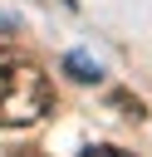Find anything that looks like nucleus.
I'll list each match as a JSON object with an SVG mask.
<instances>
[{
	"instance_id": "f257e3e1",
	"label": "nucleus",
	"mask_w": 152,
	"mask_h": 157,
	"mask_svg": "<svg viewBox=\"0 0 152 157\" xmlns=\"http://www.w3.org/2000/svg\"><path fill=\"white\" fill-rule=\"evenodd\" d=\"M54 108V88L39 64H29L15 49H0V128L39 123Z\"/></svg>"
},
{
	"instance_id": "f03ea898",
	"label": "nucleus",
	"mask_w": 152,
	"mask_h": 157,
	"mask_svg": "<svg viewBox=\"0 0 152 157\" xmlns=\"http://www.w3.org/2000/svg\"><path fill=\"white\" fill-rule=\"evenodd\" d=\"M64 74L78 78V83H98V78H103V69H98V59H93L88 49H69V54H64Z\"/></svg>"
},
{
	"instance_id": "7ed1b4c3",
	"label": "nucleus",
	"mask_w": 152,
	"mask_h": 157,
	"mask_svg": "<svg viewBox=\"0 0 152 157\" xmlns=\"http://www.w3.org/2000/svg\"><path fill=\"white\" fill-rule=\"evenodd\" d=\"M113 108H123V118H132V123H137V118H147V103H142V98H132V93H123V88L113 93Z\"/></svg>"
},
{
	"instance_id": "20e7f679",
	"label": "nucleus",
	"mask_w": 152,
	"mask_h": 157,
	"mask_svg": "<svg viewBox=\"0 0 152 157\" xmlns=\"http://www.w3.org/2000/svg\"><path fill=\"white\" fill-rule=\"evenodd\" d=\"M78 157H132V152H123V147H113V142H98V147H83Z\"/></svg>"
},
{
	"instance_id": "39448f33",
	"label": "nucleus",
	"mask_w": 152,
	"mask_h": 157,
	"mask_svg": "<svg viewBox=\"0 0 152 157\" xmlns=\"http://www.w3.org/2000/svg\"><path fill=\"white\" fill-rule=\"evenodd\" d=\"M5 157H44L39 147H15V152H5Z\"/></svg>"
},
{
	"instance_id": "423d86ee",
	"label": "nucleus",
	"mask_w": 152,
	"mask_h": 157,
	"mask_svg": "<svg viewBox=\"0 0 152 157\" xmlns=\"http://www.w3.org/2000/svg\"><path fill=\"white\" fill-rule=\"evenodd\" d=\"M64 5H69V10H74V5H78V0H64Z\"/></svg>"
}]
</instances>
